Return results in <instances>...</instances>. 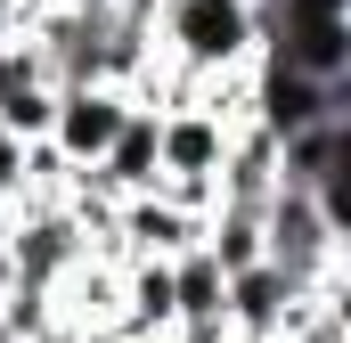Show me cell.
Wrapping results in <instances>:
<instances>
[{"mask_svg":"<svg viewBox=\"0 0 351 343\" xmlns=\"http://www.w3.org/2000/svg\"><path fill=\"white\" fill-rule=\"evenodd\" d=\"M147 41L164 58V74L180 98L188 82H213V74H245L262 58V0H156L147 8Z\"/></svg>","mask_w":351,"mask_h":343,"instance_id":"1","label":"cell"},{"mask_svg":"<svg viewBox=\"0 0 351 343\" xmlns=\"http://www.w3.org/2000/svg\"><path fill=\"white\" fill-rule=\"evenodd\" d=\"M262 58L311 74V82H351V16H311V25H269Z\"/></svg>","mask_w":351,"mask_h":343,"instance_id":"6","label":"cell"},{"mask_svg":"<svg viewBox=\"0 0 351 343\" xmlns=\"http://www.w3.org/2000/svg\"><path fill=\"white\" fill-rule=\"evenodd\" d=\"M8 229H16V204L0 196V261H8Z\"/></svg>","mask_w":351,"mask_h":343,"instance_id":"10","label":"cell"},{"mask_svg":"<svg viewBox=\"0 0 351 343\" xmlns=\"http://www.w3.org/2000/svg\"><path fill=\"white\" fill-rule=\"evenodd\" d=\"M90 180L123 204V196H147V188H164V156H156V106L139 98L131 115H123V131L106 139V156L90 164Z\"/></svg>","mask_w":351,"mask_h":343,"instance_id":"5","label":"cell"},{"mask_svg":"<svg viewBox=\"0 0 351 343\" xmlns=\"http://www.w3.org/2000/svg\"><path fill=\"white\" fill-rule=\"evenodd\" d=\"M262 254L278 261V270H294L302 286L343 278V229H335V213L319 204V188L269 180V196H262Z\"/></svg>","mask_w":351,"mask_h":343,"instance_id":"2","label":"cell"},{"mask_svg":"<svg viewBox=\"0 0 351 343\" xmlns=\"http://www.w3.org/2000/svg\"><path fill=\"white\" fill-rule=\"evenodd\" d=\"M16 343H82V335H74L66 319H49V327H33V335H16Z\"/></svg>","mask_w":351,"mask_h":343,"instance_id":"9","label":"cell"},{"mask_svg":"<svg viewBox=\"0 0 351 343\" xmlns=\"http://www.w3.org/2000/svg\"><path fill=\"white\" fill-rule=\"evenodd\" d=\"M311 286L294 278V270H278V261H245V270H229V303H221V319H229V343H262L286 327V311L302 303Z\"/></svg>","mask_w":351,"mask_h":343,"instance_id":"4","label":"cell"},{"mask_svg":"<svg viewBox=\"0 0 351 343\" xmlns=\"http://www.w3.org/2000/svg\"><path fill=\"white\" fill-rule=\"evenodd\" d=\"M221 303H229V270L204 246H180L172 254V327H229Z\"/></svg>","mask_w":351,"mask_h":343,"instance_id":"7","label":"cell"},{"mask_svg":"<svg viewBox=\"0 0 351 343\" xmlns=\"http://www.w3.org/2000/svg\"><path fill=\"white\" fill-rule=\"evenodd\" d=\"M0 196H8V204L25 196V139H16V131H0Z\"/></svg>","mask_w":351,"mask_h":343,"instance_id":"8","label":"cell"},{"mask_svg":"<svg viewBox=\"0 0 351 343\" xmlns=\"http://www.w3.org/2000/svg\"><path fill=\"white\" fill-rule=\"evenodd\" d=\"M131 106H139V98H131L123 82H58V106H49V131H41V139H49L74 172H90L98 156H106V139L123 131Z\"/></svg>","mask_w":351,"mask_h":343,"instance_id":"3","label":"cell"}]
</instances>
